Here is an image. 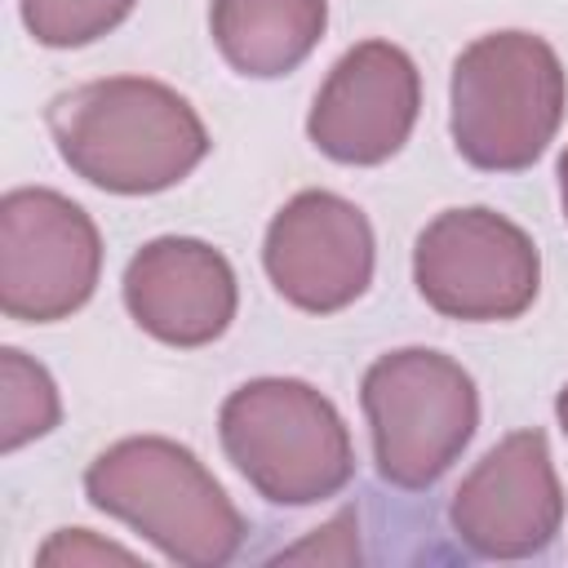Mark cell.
<instances>
[{
	"label": "cell",
	"mask_w": 568,
	"mask_h": 568,
	"mask_svg": "<svg viewBox=\"0 0 568 568\" xmlns=\"http://www.w3.org/2000/svg\"><path fill=\"white\" fill-rule=\"evenodd\" d=\"M413 280L426 306L448 320H515L541 284L537 244L493 209L439 213L413 248Z\"/></svg>",
	"instance_id": "8992f818"
},
{
	"label": "cell",
	"mask_w": 568,
	"mask_h": 568,
	"mask_svg": "<svg viewBox=\"0 0 568 568\" xmlns=\"http://www.w3.org/2000/svg\"><path fill=\"white\" fill-rule=\"evenodd\" d=\"M84 493L98 510L124 519L173 564L213 568L244 541V515L231 506L204 462L160 435H133L93 457Z\"/></svg>",
	"instance_id": "7a4b0ae2"
},
{
	"label": "cell",
	"mask_w": 568,
	"mask_h": 568,
	"mask_svg": "<svg viewBox=\"0 0 568 568\" xmlns=\"http://www.w3.org/2000/svg\"><path fill=\"white\" fill-rule=\"evenodd\" d=\"M328 0H213L217 53L253 80L288 75L324 36Z\"/></svg>",
	"instance_id": "7c38bea8"
},
{
	"label": "cell",
	"mask_w": 568,
	"mask_h": 568,
	"mask_svg": "<svg viewBox=\"0 0 568 568\" xmlns=\"http://www.w3.org/2000/svg\"><path fill=\"white\" fill-rule=\"evenodd\" d=\"M49 133L84 182L115 195L164 191L209 155L195 106L146 75H111L58 93L49 102Z\"/></svg>",
	"instance_id": "6da1fadb"
},
{
	"label": "cell",
	"mask_w": 568,
	"mask_h": 568,
	"mask_svg": "<svg viewBox=\"0 0 568 568\" xmlns=\"http://www.w3.org/2000/svg\"><path fill=\"white\" fill-rule=\"evenodd\" d=\"M377 475L395 488H430L470 444L479 395L444 351L408 346L382 355L359 386Z\"/></svg>",
	"instance_id": "5b68a950"
},
{
	"label": "cell",
	"mask_w": 568,
	"mask_h": 568,
	"mask_svg": "<svg viewBox=\"0 0 568 568\" xmlns=\"http://www.w3.org/2000/svg\"><path fill=\"white\" fill-rule=\"evenodd\" d=\"M124 306L155 342L209 346L235 320V271L213 244L164 235L133 253Z\"/></svg>",
	"instance_id": "8fae6325"
},
{
	"label": "cell",
	"mask_w": 568,
	"mask_h": 568,
	"mask_svg": "<svg viewBox=\"0 0 568 568\" xmlns=\"http://www.w3.org/2000/svg\"><path fill=\"white\" fill-rule=\"evenodd\" d=\"M58 390L53 377L27 359L22 351L4 346L0 351V448L13 453L58 426Z\"/></svg>",
	"instance_id": "4fadbf2b"
},
{
	"label": "cell",
	"mask_w": 568,
	"mask_h": 568,
	"mask_svg": "<svg viewBox=\"0 0 568 568\" xmlns=\"http://www.w3.org/2000/svg\"><path fill=\"white\" fill-rule=\"evenodd\" d=\"M453 532L488 559H528L546 550L564 519V493L541 430H515L462 479L448 506Z\"/></svg>",
	"instance_id": "ba28073f"
},
{
	"label": "cell",
	"mask_w": 568,
	"mask_h": 568,
	"mask_svg": "<svg viewBox=\"0 0 568 568\" xmlns=\"http://www.w3.org/2000/svg\"><path fill=\"white\" fill-rule=\"evenodd\" d=\"M417 106L422 80L413 58L390 40H364L328 71L306 133L337 164H382L408 142Z\"/></svg>",
	"instance_id": "30bf717a"
},
{
	"label": "cell",
	"mask_w": 568,
	"mask_h": 568,
	"mask_svg": "<svg viewBox=\"0 0 568 568\" xmlns=\"http://www.w3.org/2000/svg\"><path fill=\"white\" fill-rule=\"evenodd\" d=\"M559 195H564V217H568V151L559 155Z\"/></svg>",
	"instance_id": "e0dca14e"
},
{
	"label": "cell",
	"mask_w": 568,
	"mask_h": 568,
	"mask_svg": "<svg viewBox=\"0 0 568 568\" xmlns=\"http://www.w3.org/2000/svg\"><path fill=\"white\" fill-rule=\"evenodd\" d=\"M555 413H559V426H564V435H568V386L559 390V399H555Z\"/></svg>",
	"instance_id": "ac0fdd59"
},
{
	"label": "cell",
	"mask_w": 568,
	"mask_h": 568,
	"mask_svg": "<svg viewBox=\"0 0 568 568\" xmlns=\"http://www.w3.org/2000/svg\"><path fill=\"white\" fill-rule=\"evenodd\" d=\"M217 435L235 470L275 506L324 501L355 475L346 422L297 377H257L231 390Z\"/></svg>",
	"instance_id": "277c9868"
},
{
	"label": "cell",
	"mask_w": 568,
	"mask_h": 568,
	"mask_svg": "<svg viewBox=\"0 0 568 568\" xmlns=\"http://www.w3.org/2000/svg\"><path fill=\"white\" fill-rule=\"evenodd\" d=\"M102 240L93 217L49 191L18 186L0 200V311L22 324H53L93 297Z\"/></svg>",
	"instance_id": "52a82bcc"
},
{
	"label": "cell",
	"mask_w": 568,
	"mask_h": 568,
	"mask_svg": "<svg viewBox=\"0 0 568 568\" xmlns=\"http://www.w3.org/2000/svg\"><path fill=\"white\" fill-rule=\"evenodd\" d=\"M262 262L284 302L311 315H333L373 280V226L351 200L302 191L271 217Z\"/></svg>",
	"instance_id": "9c48e42d"
},
{
	"label": "cell",
	"mask_w": 568,
	"mask_h": 568,
	"mask_svg": "<svg viewBox=\"0 0 568 568\" xmlns=\"http://www.w3.org/2000/svg\"><path fill=\"white\" fill-rule=\"evenodd\" d=\"M328 532H333V537H351V532H355V515H337V519L328 524ZM315 555H320V559H337V564H351L359 550H355V541H346L342 550H333L328 541H320V537H315V541H306V546H293V550H284L280 559H315Z\"/></svg>",
	"instance_id": "2e32d148"
},
{
	"label": "cell",
	"mask_w": 568,
	"mask_h": 568,
	"mask_svg": "<svg viewBox=\"0 0 568 568\" xmlns=\"http://www.w3.org/2000/svg\"><path fill=\"white\" fill-rule=\"evenodd\" d=\"M40 564H133V555L124 546H111V541H98L89 528H71V532H58L44 550H40Z\"/></svg>",
	"instance_id": "9a60e30c"
},
{
	"label": "cell",
	"mask_w": 568,
	"mask_h": 568,
	"mask_svg": "<svg viewBox=\"0 0 568 568\" xmlns=\"http://www.w3.org/2000/svg\"><path fill=\"white\" fill-rule=\"evenodd\" d=\"M564 98V67L541 36H479L453 62V146L488 173L528 169L555 138Z\"/></svg>",
	"instance_id": "3957f363"
},
{
	"label": "cell",
	"mask_w": 568,
	"mask_h": 568,
	"mask_svg": "<svg viewBox=\"0 0 568 568\" xmlns=\"http://www.w3.org/2000/svg\"><path fill=\"white\" fill-rule=\"evenodd\" d=\"M138 0H22L27 31L49 49H75L129 18Z\"/></svg>",
	"instance_id": "5bb4252c"
}]
</instances>
